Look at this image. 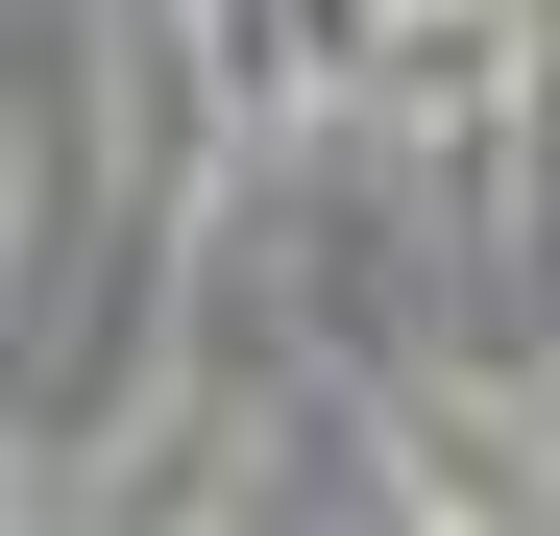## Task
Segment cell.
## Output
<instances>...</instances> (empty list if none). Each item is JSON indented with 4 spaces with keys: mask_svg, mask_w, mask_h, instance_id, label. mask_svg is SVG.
I'll return each instance as SVG.
<instances>
[{
    "mask_svg": "<svg viewBox=\"0 0 560 536\" xmlns=\"http://www.w3.org/2000/svg\"><path fill=\"white\" fill-rule=\"evenodd\" d=\"M365 25H390V0H196V73H220L244 147H293L317 98H365Z\"/></svg>",
    "mask_w": 560,
    "mask_h": 536,
    "instance_id": "obj_2",
    "label": "cell"
},
{
    "mask_svg": "<svg viewBox=\"0 0 560 536\" xmlns=\"http://www.w3.org/2000/svg\"><path fill=\"white\" fill-rule=\"evenodd\" d=\"M390 512H560L536 391H415V415H390Z\"/></svg>",
    "mask_w": 560,
    "mask_h": 536,
    "instance_id": "obj_3",
    "label": "cell"
},
{
    "mask_svg": "<svg viewBox=\"0 0 560 536\" xmlns=\"http://www.w3.org/2000/svg\"><path fill=\"white\" fill-rule=\"evenodd\" d=\"M536 439H560V391H536Z\"/></svg>",
    "mask_w": 560,
    "mask_h": 536,
    "instance_id": "obj_5",
    "label": "cell"
},
{
    "mask_svg": "<svg viewBox=\"0 0 560 536\" xmlns=\"http://www.w3.org/2000/svg\"><path fill=\"white\" fill-rule=\"evenodd\" d=\"M365 98L439 147V196H488L512 98H536V0H390V25H365Z\"/></svg>",
    "mask_w": 560,
    "mask_h": 536,
    "instance_id": "obj_1",
    "label": "cell"
},
{
    "mask_svg": "<svg viewBox=\"0 0 560 536\" xmlns=\"http://www.w3.org/2000/svg\"><path fill=\"white\" fill-rule=\"evenodd\" d=\"M25 220H49V147H25V98H0V268H25Z\"/></svg>",
    "mask_w": 560,
    "mask_h": 536,
    "instance_id": "obj_4",
    "label": "cell"
}]
</instances>
